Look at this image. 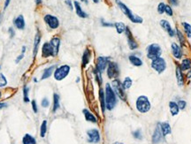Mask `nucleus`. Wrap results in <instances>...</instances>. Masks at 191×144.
Returning a JSON list of instances; mask_svg holds the SVG:
<instances>
[{"instance_id":"obj_43","label":"nucleus","mask_w":191,"mask_h":144,"mask_svg":"<svg viewBox=\"0 0 191 144\" xmlns=\"http://www.w3.org/2000/svg\"><path fill=\"white\" fill-rule=\"evenodd\" d=\"M41 104H42V106H43V108H46V107H48V106H49L50 102H49V100H48L47 98H43Z\"/></svg>"},{"instance_id":"obj_21","label":"nucleus","mask_w":191,"mask_h":144,"mask_svg":"<svg viewBox=\"0 0 191 144\" xmlns=\"http://www.w3.org/2000/svg\"><path fill=\"white\" fill-rule=\"evenodd\" d=\"M176 79H177V83L180 87H182L184 84V79H183V74H182V70L181 69L180 65L176 66Z\"/></svg>"},{"instance_id":"obj_4","label":"nucleus","mask_w":191,"mask_h":144,"mask_svg":"<svg viewBox=\"0 0 191 144\" xmlns=\"http://www.w3.org/2000/svg\"><path fill=\"white\" fill-rule=\"evenodd\" d=\"M146 52H147V58L149 59H151V60H154L156 59L157 58H159L162 54V51H161L160 46L158 44V43H152V44H150L148 47H147V50H146Z\"/></svg>"},{"instance_id":"obj_28","label":"nucleus","mask_w":191,"mask_h":144,"mask_svg":"<svg viewBox=\"0 0 191 144\" xmlns=\"http://www.w3.org/2000/svg\"><path fill=\"white\" fill-rule=\"evenodd\" d=\"M60 107V95L56 93H54L53 95V112H56L59 108Z\"/></svg>"},{"instance_id":"obj_24","label":"nucleus","mask_w":191,"mask_h":144,"mask_svg":"<svg viewBox=\"0 0 191 144\" xmlns=\"http://www.w3.org/2000/svg\"><path fill=\"white\" fill-rule=\"evenodd\" d=\"M128 59H129L130 63L134 65V66L139 67V66H142V64H143V62H142V60L141 59L138 58V57H136V56H135V55H130V56L128 57Z\"/></svg>"},{"instance_id":"obj_53","label":"nucleus","mask_w":191,"mask_h":144,"mask_svg":"<svg viewBox=\"0 0 191 144\" xmlns=\"http://www.w3.org/2000/svg\"><path fill=\"white\" fill-rule=\"evenodd\" d=\"M26 52V46H23L22 47V50H21V52H22V54H24Z\"/></svg>"},{"instance_id":"obj_33","label":"nucleus","mask_w":191,"mask_h":144,"mask_svg":"<svg viewBox=\"0 0 191 144\" xmlns=\"http://www.w3.org/2000/svg\"><path fill=\"white\" fill-rule=\"evenodd\" d=\"M47 133V121L43 120L40 126V135L42 138L45 137V134Z\"/></svg>"},{"instance_id":"obj_54","label":"nucleus","mask_w":191,"mask_h":144,"mask_svg":"<svg viewBox=\"0 0 191 144\" xmlns=\"http://www.w3.org/2000/svg\"><path fill=\"white\" fill-rule=\"evenodd\" d=\"M36 4L38 5H40V4H42V0H36Z\"/></svg>"},{"instance_id":"obj_7","label":"nucleus","mask_w":191,"mask_h":144,"mask_svg":"<svg viewBox=\"0 0 191 144\" xmlns=\"http://www.w3.org/2000/svg\"><path fill=\"white\" fill-rule=\"evenodd\" d=\"M151 67L158 72V73H162L165 71L166 69V62L163 58H157L156 59L152 60L151 62Z\"/></svg>"},{"instance_id":"obj_3","label":"nucleus","mask_w":191,"mask_h":144,"mask_svg":"<svg viewBox=\"0 0 191 144\" xmlns=\"http://www.w3.org/2000/svg\"><path fill=\"white\" fill-rule=\"evenodd\" d=\"M136 109L141 113H146L151 110V103L147 96L140 95L136 100Z\"/></svg>"},{"instance_id":"obj_26","label":"nucleus","mask_w":191,"mask_h":144,"mask_svg":"<svg viewBox=\"0 0 191 144\" xmlns=\"http://www.w3.org/2000/svg\"><path fill=\"white\" fill-rule=\"evenodd\" d=\"M160 125V129L163 136H166L167 134H171V126L167 122H164V123H159Z\"/></svg>"},{"instance_id":"obj_9","label":"nucleus","mask_w":191,"mask_h":144,"mask_svg":"<svg viewBox=\"0 0 191 144\" xmlns=\"http://www.w3.org/2000/svg\"><path fill=\"white\" fill-rule=\"evenodd\" d=\"M45 23L50 27V29H57L60 27V21L56 16L51 14H46L43 18Z\"/></svg>"},{"instance_id":"obj_12","label":"nucleus","mask_w":191,"mask_h":144,"mask_svg":"<svg viewBox=\"0 0 191 144\" xmlns=\"http://www.w3.org/2000/svg\"><path fill=\"white\" fill-rule=\"evenodd\" d=\"M109 62H110V59L108 57H99L97 59V67H96V69L97 71H99L100 72H104L106 69Z\"/></svg>"},{"instance_id":"obj_40","label":"nucleus","mask_w":191,"mask_h":144,"mask_svg":"<svg viewBox=\"0 0 191 144\" xmlns=\"http://www.w3.org/2000/svg\"><path fill=\"white\" fill-rule=\"evenodd\" d=\"M133 135H134V137H135V139H139V140H141L142 138V131L140 130V129H138V130L135 131V132L133 133Z\"/></svg>"},{"instance_id":"obj_18","label":"nucleus","mask_w":191,"mask_h":144,"mask_svg":"<svg viewBox=\"0 0 191 144\" xmlns=\"http://www.w3.org/2000/svg\"><path fill=\"white\" fill-rule=\"evenodd\" d=\"M13 24L18 29L23 30L25 28V20H24L23 15H19L16 19H14Z\"/></svg>"},{"instance_id":"obj_8","label":"nucleus","mask_w":191,"mask_h":144,"mask_svg":"<svg viewBox=\"0 0 191 144\" xmlns=\"http://www.w3.org/2000/svg\"><path fill=\"white\" fill-rule=\"evenodd\" d=\"M107 75L109 79H117L120 75V68L117 63L109 62L107 65Z\"/></svg>"},{"instance_id":"obj_59","label":"nucleus","mask_w":191,"mask_h":144,"mask_svg":"<svg viewBox=\"0 0 191 144\" xmlns=\"http://www.w3.org/2000/svg\"><path fill=\"white\" fill-rule=\"evenodd\" d=\"M0 97H1V92H0Z\"/></svg>"},{"instance_id":"obj_16","label":"nucleus","mask_w":191,"mask_h":144,"mask_svg":"<svg viewBox=\"0 0 191 144\" xmlns=\"http://www.w3.org/2000/svg\"><path fill=\"white\" fill-rule=\"evenodd\" d=\"M162 137H163V134H162V132H161L160 125L159 123L158 126H157V127H156V129H155L154 134H153V137H152L153 143H159L162 140Z\"/></svg>"},{"instance_id":"obj_44","label":"nucleus","mask_w":191,"mask_h":144,"mask_svg":"<svg viewBox=\"0 0 191 144\" xmlns=\"http://www.w3.org/2000/svg\"><path fill=\"white\" fill-rule=\"evenodd\" d=\"M178 106H179V108L181 109V110H183V109H185V107H186V102L185 101H183V100H180L179 102H178Z\"/></svg>"},{"instance_id":"obj_51","label":"nucleus","mask_w":191,"mask_h":144,"mask_svg":"<svg viewBox=\"0 0 191 144\" xmlns=\"http://www.w3.org/2000/svg\"><path fill=\"white\" fill-rule=\"evenodd\" d=\"M11 0H5V9L9 5V4H10Z\"/></svg>"},{"instance_id":"obj_46","label":"nucleus","mask_w":191,"mask_h":144,"mask_svg":"<svg viewBox=\"0 0 191 144\" xmlns=\"http://www.w3.org/2000/svg\"><path fill=\"white\" fill-rule=\"evenodd\" d=\"M101 23H102V26L103 27H113L114 26V24L110 23V22H105L103 19L101 20Z\"/></svg>"},{"instance_id":"obj_42","label":"nucleus","mask_w":191,"mask_h":144,"mask_svg":"<svg viewBox=\"0 0 191 144\" xmlns=\"http://www.w3.org/2000/svg\"><path fill=\"white\" fill-rule=\"evenodd\" d=\"M165 13H167L169 16H172V14H173V12H172V9L171 8V6H170V5H165Z\"/></svg>"},{"instance_id":"obj_36","label":"nucleus","mask_w":191,"mask_h":144,"mask_svg":"<svg viewBox=\"0 0 191 144\" xmlns=\"http://www.w3.org/2000/svg\"><path fill=\"white\" fill-rule=\"evenodd\" d=\"M29 89L28 87H24V89H23V99H24V102L25 103H29Z\"/></svg>"},{"instance_id":"obj_22","label":"nucleus","mask_w":191,"mask_h":144,"mask_svg":"<svg viewBox=\"0 0 191 144\" xmlns=\"http://www.w3.org/2000/svg\"><path fill=\"white\" fill-rule=\"evenodd\" d=\"M55 68H56V65H50V67H47V68L43 71V75H42V77H41V81H43V80H45V79L50 78V76H51V74H52V72H54Z\"/></svg>"},{"instance_id":"obj_11","label":"nucleus","mask_w":191,"mask_h":144,"mask_svg":"<svg viewBox=\"0 0 191 144\" xmlns=\"http://www.w3.org/2000/svg\"><path fill=\"white\" fill-rule=\"evenodd\" d=\"M88 142L90 143H98L100 142V134L97 129H90L87 131Z\"/></svg>"},{"instance_id":"obj_19","label":"nucleus","mask_w":191,"mask_h":144,"mask_svg":"<svg viewBox=\"0 0 191 144\" xmlns=\"http://www.w3.org/2000/svg\"><path fill=\"white\" fill-rule=\"evenodd\" d=\"M90 58H91V52L90 49H86L84 52H83V55H82V60H81V65H82V67H85L89 62L90 61Z\"/></svg>"},{"instance_id":"obj_57","label":"nucleus","mask_w":191,"mask_h":144,"mask_svg":"<svg viewBox=\"0 0 191 144\" xmlns=\"http://www.w3.org/2000/svg\"><path fill=\"white\" fill-rule=\"evenodd\" d=\"M113 144H123V143H122V142H114Z\"/></svg>"},{"instance_id":"obj_50","label":"nucleus","mask_w":191,"mask_h":144,"mask_svg":"<svg viewBox=\"0 0 191 144\" xmlns=\"http://www.w3.org/2000/svg\"><path fill=\"white\" fill-rule=\"evenodd\" d=\"M170 1V3H171L172 5H178V0H169Z\"/></svg>"},{"instance_id":"obj_10","label":"nucleus","mask_w":191,"mask_h":144,"mask_svg":"<svg viewBox=\"0 0 191 144\" xmlns=\"http://www.w3.org/2000/svg\"><path fill=\"white\" fill-rule=\"evenodd\" d=\"M42 57L43 59L50 58V57H56L53 47L50 42H45L42 47Z\"/></svg>"},{"instance_id":"obj_39","label":"nucleus","mask_w":191,"mask_h":144,"mask_svg":"<svg viewBox=\"0 0 191 144\" xmlns=\"http://www.w3.org/2000/svg\"><path fill=\"white\" fill-rule=\"evenodd\" d=\"M176 33H177V35L179 37V41L181 42V44L183 46L185 44V41H184V37H183V35L181 34V32L179 29H176Z\"/></svg>"},{"instance_id":"obj_2","label":"nucleus","mask_w":191,"mask_h":144,"mask_svg":"<svg viewBox=\"0 0 191 144\" xmlns=\"http://www.w3.org/2000/svg\"><path fill=\"white\" fill-rule=\"evenodd\" d=\"M116 4L118 5V6L120 7V9L122 11V12L133 23H137V24H140V23H142V18H141L140 16H138V15H135V14H134L131 10L124 4V3H122L121 0H116Z\"/></svg>"},{"instance_id":"obj_6","label":"nucleus","mask_w":191,"mask_h":144,"mask_svg":"<svg viewBox=\"0 0 191 144\" xmlns=\"http://www.w3.org/2000/svg\"><path fill=\"white\" fill-rule=\"evenodd\" d=\"M111 85H112V89H113V91L115 92V94L121 98V100L126 101L127 96H126L125 89H124V88H123V86H122V83L121 82V81L118 80V79H115V80H113V82H111Z\"/></svg>"},{"instance_id":"obj_15","label":"nucleus","mask_w":191,"mask_h":144,"mask_svg":"<svg viewBox=\"0 0 191 144\" xmlns=\"http://www.w3.org/2000/svg\"><path fill=\"white\" fill-rule=\"evenodd\" d=\"M160 26L162 27V28H163L164 30H165L166 32H167V34H168L171 37H173V36H174V35H175L174 30L172 28L170 23L166 21V20H161Z\"/></svg>"},{"instance_id":"obj_13","label":"nucleus","mask_w":191,"mask_h":144,"mask_svg":"<svg viewBox=\"0 0 191 144\" xmlns=\"http://www.w3.org/2000/svg\"><path fill=\"white\" fill-rule=\"evenodd\" d=\"M125 32H126V35H127V39H128V43L129 49L130 50H135V49H137L138 48V44H137L136 41L135 40V38L133 37V35H132V33H131V31L128 27L126 28Z\"/></svg>"},{"instance_id":"obj_47","label":"nucleus","mask_w":191,"mask_h":144,"mask_svg":"<svg viewBox=\"0 0 191 144\" xmlns=\"http://www.w3.org/2000/svg\"><path fill=\"white\" fill-rule=\"evenodd\" d=\"M23 58H24V54H22V53H21L20 56H18V57H17V59H16V60H15V63H16V64H18V63H19V62H20V60L23 59Z\"/></svg>"},{"instance_id":"obj_34","label":"nucleus","mask_w":191,"mask_h":144,"mask_svg":"<svg viewBox=\"0 0 191 144\" xmlns=\"http://www.w3.org/2000/svg\"><path fill=\"white\" fill-rule=\"evenodd\" d=\"M132 83H133V81H132V79H131L130 77H126L124 82H122V86H123L124 89H130L131 86H132Z\"/></svg>"},{"instance_id":"obj_27","label":"nucleus","mask_w":191,"mask_h":144,"mask_svg":"<svg viewBox=\"0 0 191 144\" xmlns=\"http://www.w3.org/2000/svg\"><path fill=\"white\" fill-rule=\"evenodd\" d=\"M22 143L23 144H36V139L29 134H26L23 136L22 139Z\"/></svg>"},{"instance_id":"obj_38","label":"nucleus","mask_w":191,"mask_h":144,"mask_svg":"<svg viewBox=\"0 0 191 144\" xmlns=\"http://www.w3.org/2000/svg\"><path fill=\"white\" fill-rule=\"evenodd\" d=\"M165 4L164 3H160L158 5V12L159 14H163L165 12Z\"/></svg>"},{"instance_id":"obj_5","label":"nucleus","mask_w":191,"mask_h":144,"mask_svg":"<svg viewBox=\"0 0 191 144\" xmlns=\"http://www.w3.org/2000/svg\"><path fill=\"white\" fill-rule=\"evenodd\" d=\"M70 66L67 65H63L59 66L57 69H55V72H53L54 74V79L56 81L60 82L62 80H64L70 72Z\"/></svg>"},{"instance_id":"obj_25","label":"nucleus","mask_w":191,"mask_h":144,"mask_svg":"<svg viewBox=\"0 0 191 144\" xmlns=\"http://www.w3.org/2000/svg\"><path fill=\"white\" fill-rule=\"evenodd\" d=\"M82 112L84 114V117H85V119L89 122H92V123H97V118L91 113L90 111H88L87 109H84L82 111Z\"/></svg>"},{"instance_id":"obj_52","label":"nucleus","mask_w":191,"mask_h":144,"mask_svg":"<svg viewBox=\"0 0 191 144\" xmlns=\"http://www.w3.org/2000/svg\"><path fill=\"white\" fill-rule=\"evenodd\" d=\"M7 106V104L5 103H0V110L1 109H3V108H5V107H6Z\"/></svg>"},{"instance_id":"obj_23","label":"nucleus","mask_w":191,"mask_h":144,"mask_svg":"<svg viewBox=\"0 0 191 144\" xmlns=\"http://www.w3.org/2000/svg\"><path fill=\"white\" fill-rule=\"evenodd\" d=\"M50 43L51 44V46L53 47L54 52H55V54H56V56H57V55H58V53H59V51H60V39L59 37H53V38L50 40Z\"/></svg>"},{"instance_id":"obj_41","label":"nucleus","mask_w":191,"mask_h":144,"mask_svg":"<svg viewBox=\"0 0 191 144\" xmlns=\"http://www.w3.org/2000/svg\"><path fill=\"white\" fill-rule=\"evenodd\" d=\"M101 73L99 71H97V69L95 70V74H96V79H97V82L99 83V85L102 84V77H101Z\"/></svg>"},{"instance_id":"obj_17","label":"nucleus","mask_w":191,"mask_h":144,"mask_svg":"<svg viewBox=\"0 0 191 144\" xmlns=\"http://www.w3.org/2000/svg\"><path fill=\"white\" fill-rule=\"evenodd\" d=\"M172 52L173 57L176 59H181V57H182V52H181V47L178 44H176L175 42L172 43Z\"/></svg>"},{"instance_id":"obj_31","label":"nucleus","mask_w":191,"mask_h":144,"mask_svg":"<svg viewBox=\"0 0 191 144\" xmlns=\"http://www.w3.org/2000/svg\"><path fill=\"white\" fill-rule=\"evenodd\" d=\"M191 68V60L189 59H185L181 62V69L182 71H187Z\"/></svg>"},{"instance_id":"obj_1","label":"nucleus","mask_w":191,"mask_h":144,"mask_svg":"<svg viewBox=\"0 0 191 144\" xmlns=\"http://www.w3.org/2000/svg\"><path fill=\"white\" fill-rule=\"evenodd\" d=\"M104 96H105V105H106V108L109 111H111L115 107V105L117 103V98H116V94L113 91L111 85L108 84V83L105 86V94H104Z\"/></svg>"},{"instance_id":"obj_58","label":"nucleus","mask_w":191,"mask_h":144,"mask_svg":"<svg viewBox=\"0 0 191 144\" xmlns=\"http://www.w3.org/2000/svg\"><path fill=\"white\" fill-rule=\"evenodd\" d=\"M80 1H82V2H86V3H87V0H80Z\"/></svg>"},{"instance_id":"obj_60","label":"nucleus","mask_w":191,"mask_h":144,"mask_svg":"<svg viewBox=\"0 0 191 144\" xmlns=\"http://www.w3.org/2000/svg\"><path fill=\"white\" fill-rule=\"evenodd\" d=\"M0 68H1V66H0Z\"/></svg>"},{"instance_id":"obj_56","label":"nucleus","mask_w":191,"mask_h":144,"mask_svg":"<svg viewBox=\"0 0 191 144\" xmlns=\"http://www.w3.org/2000/svg\"><path fill=\"white\" fill-rule=\"evenodd\" d=\"M190 77H191V71L189 72V73L188 74V78H190Z\"/></svg>"},{"instance_id":"obj_35","label":"nucleus","mask_w":191,"mask_h":144,"mask_svg":"<svg viewBox=\"0 0 191 144\" xmlns=\"http://www.w3.org/2000/svg\"><path fill=\"white\" fill-rule=\"evenodd\" d=\"M182 26H183L184 29H185L186 33H187L188 37L191 38V25H189V24L187 23V22H182Z\"/></svg>"},{"instance_id":"obj_32","label":"nucleus","mask_w":191,"mask_h":144,"mask_svg":"<svg viewBox=\"0 0 191 144\" xmlns=\"http://www.w3.org/2000/svg\"><path fill=\"white\" fill-rule=\"evenodd\" d=\"M114 27L116 28V30H117L118 34L124 33L125 30H126V28H127L123 22H116V23H114Z\"/></svg>"},{"instance_id":"obj_55","label":"nucleus","mask_w":191,"mask_h":144,"mask_svg":"<svg viewBox=\"0 0 191 144\" xmlns=\"http://www.w3.org/2000/svg\"><path fill=\"white\" fill-rule=\"evenodd\" d=\"M92 1H93V2H94V3H96V4H97V3H98V2H99V0H92Z\"/></svg>"},{"instance_id":"obj_48","label":"nucleus","mask_w":191,"mask_h":144,"mask_svg":"<svg viewBox=\"0 0 191 144\" xmlns=\"http://www.w3.org/2000/svg\"><path fill=\"white\" fill-rule=\"evenodd\" d=\"M65 3L68 5V7L70 8V10H73V5H72L71 0H66V1H65Z\"/></svg>"},{"instance_id":"obj_30","label":"nucleus","mask_w":191,"mask_h":144,"mask_svg":"<svg viewBox=\"0 0 191 144\" xmlns=\"http://www.w3.org/2000/svg\"><path fill=\"white\" fill-rule=\"evenodd\" d=\"M99 99H100L102 112H104L105 108H106V105H105V96H104V90L102 89H100V90H99Z\"/></svg>"},{"instance_id":"obj_14","label":"nucleus","mask_w":191,"mask_h":144,"mask_svg":"<svg viewBox=\"0 0 191 144\" xmlns=\"http://www.w3.org/2000/svg\"><path fill=\"white\" fill-rule=\"evenodd\" d=\"M41 42V34L39 31H37V33L35 35L34 38V47H33V59H35L36 57V54L38 52V48H39V44Z\"/></svg>"},{"instance_id":"obj_45","label":"nucleus","mask_w":191,"mask_h":144,"mask_svg":"<svg viewBox=\"0 0 191 144\" xmlns=\"http://www.w3.org/2000/svg\"><path fill=\"white\" fill-rule=\"evenodd\" d=\"M32 108H33V111H34L35 113H37L38 112V109H37V105H36V100H33L32 101Z\"/></svg>"},{"instance_id":"obj_37","label":"nucleus","mask_w":191,"mask_h":144,"mask_svg":"<svg viewBox=\"0 0 191 144\" xmlns=\"http://www.w3.org/2000/svg\"><path fill=\"white\" fill-rule=\"evenodd\" d=\"M7 85V80L3 73H0V88H4Z\"/></svg>"},{"instance_id":"obj_20","label":"nucleus","mask_w":191,"mask_h":144,"mask_svg":"<svg viewBox=\"0 0 191 144\" xmlns=\"http://www.w3.org/2000/svg\"><path fill=\"white\" fill-rule=\"evenodd\" d=\"M73 5H74V7H75L76 14H77L80 18H87V17H88V14H87L84 11L81 9V7H80V5L79 2L74 1V2H73Z\"/></svg>"},{"instance_id":"obj_29","label":"nucleus","mask_w":191,"mask_h":144,"mask_svg":"<svg viewBox=\"0 0 191 144\" xmlns=\"http://www.w3.org/2000/svg\"><path fill=\"white\" fill-rule=\"evenodd\" d=\"M169 108H170V112L172 116H176L177 114L179 113L180 108L178 106V104L174 102H170L169 103Z\"/></svg>"},{"instance_id":"obj_49","label":"nucleus","mask_w":191,"mask_h":144,"mask_svg":"<svg viewBox=\"0 0 191 144\" xmlns=\"http://www.w3.org/2000/svg\"><path fill=\"white\" fill-rule=\"evenodd\" d=\"M9 34H10L11 38H12V37L14 36L15 32H14V30H13V28H9Z\"/></svg>"}]
</instances>
